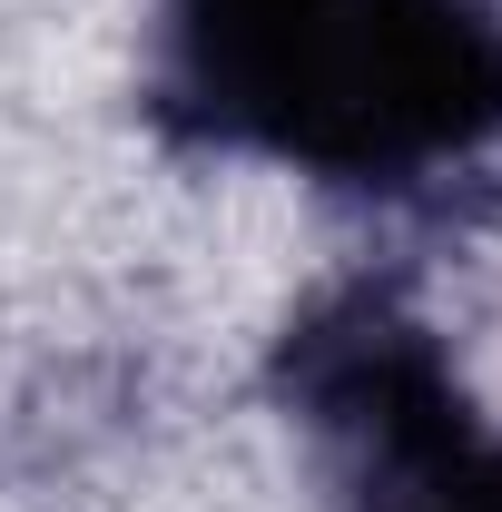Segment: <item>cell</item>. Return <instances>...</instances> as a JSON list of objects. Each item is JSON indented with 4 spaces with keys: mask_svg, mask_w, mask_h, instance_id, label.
Returning a JSON list of instances; mask_svg holds the SVG:
<instances>
[{
    "mask_svg": "<svg viewBox=\"0 0 502 512\" xmlns=\"http://www.w3.org/2000/svg\"><path fill=\"white\" fill-rule=\"evenodd\" d=\"M158 109L335 188H414L502 128V0H168Z\"/></svg>",
    "mask_w": 502,
    "mask_h": 512,
    "instance_id": "1",
    "label": "cell"
},
{
    "mask_svg": "<svg viewBox=\"0 0 502 512\" xmlns=\"http://www.w3.org/2000/svg\"><path fill=\"white\" fill-rule=\"evenodd\" d=\"M286 394L345 463L355 512H502V434L394 296H335L286 335Z\"/></svg>",
    "mask_w": 502,
    "mask_h": 512,
    "instance_id": "2",
    "label": "cell"
}]
</instances>
